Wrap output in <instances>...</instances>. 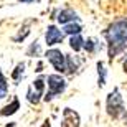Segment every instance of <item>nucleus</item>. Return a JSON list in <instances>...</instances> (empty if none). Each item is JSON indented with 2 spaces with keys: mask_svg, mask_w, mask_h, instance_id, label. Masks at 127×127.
<instances>
[{
  "mask_svg": "<svg viewBox=\"0 0 127 127\" xmlns=\"http://www.w3.org/2000/svg\"><path fill=\"white\" fill-rule=\"evenodd\" d=\"M106 41H107V55L112 61L114 58L121 55L127 48V20H119L107 27L104 32Z\"/></svg>",
  "mask_w": 127,
  "mask_h": 127,
  "instance_id": "1",
  "label": "nucleus"
},
{
  "mask_svg": "<svg viewBox=\"0 0 127 127\" xmlns=\"http://www.w3.org/2000/svg\"><path fill=\"white\" fill-rule=\"evenodd\" d=\"M106 109H107V114L111 116V117H114V119L121 117V116L126 112V109H124L122 96H121V93H119L117 88L109 93L107 101H106Z\"/></svg>",
  "mask_w": 127,
  "mask_h": 127,
  "instance_id": "2",
  "label": "nucleus"
},
{
  "mask_svg": "<svg viewBox=\"0 0 127 127\" xmlns=\"http://www.w3.org/2000/svg\"><path fill=\"white\" fill-rule=\"evenodd\" d=\"M48 93L46 96H45V101H51L53 96L60 94V93H63V91L66 89V81L63 79L60 74H50L48 76Z\"/></svg>",
  "mask_w": 127,
  "mask_h": 127,
  "instance_id": "3",
  "label": "nucleus"
},
{
  "mask_svg": "<svg viewBox=\"0 0 127 127\" xmlns=\"http://www.w3.org/2000/svg\"><path fill=\"white\" fill-rule=\"evenodd\" d=\"M46 58L48 61L55 66V69L58 73H64L66 71V55H63L60 50H48L46 51Z\"/></svg>",
  "mask_w": 127,
  "mask_h": 127,
  "instance_id": "4",
  "label": "nucleus"
},
{
  "mask_svg": "<svg viewBox=\"0 0 127 127\" xmlns=\"http://www.w3.org/2000/svg\"><path fill=\"white\" fill-rule=\"evenodd\" d=\"M33 88H35V91H33L32 88H28L27 97H28V101L32 104H38L40 99H41V96H43V88H45V81H43V78H38V79L33 81Z\"/></svg>",
  "mask_w": 127,
  "mask_h": 127,
  "instance_id": "5",
  "label": "nucleus"
},
{
  "mask_svg": "<svg viewBox=\"0 0 127 127\" xmlns=\"http://www.w3.org/2000/svg\"><path fill=\"white\" fill-rule=\"evenodd\" d=\"M61 127H79V114L73 109L66 107L63 111V121Z\"/></svg>",
  "mask_w": 127,
  "mask_h": 127,
  "instance_id": "6",
  "label": "nucleus"
},
{
  "mask_svg": "<svg viewBox=\"0 0 127 127\" xmlns=\"http://www.w3.org/2000/svg\"><path fill=\"white\" fill-rule=\"evenodd\" d=\"M63 32L58 30L55 25H50L46 28V35H45V40H46V45H56V43H61L63 41Z\"/></svg>",
  "mask_w": 127,
  "mask_h": 127,
  "instance_id": "7",
  "label": "nucleus"
},
{
  "mask_svg": "<svg viewBox=\"0 0 127 127\" xmlns=\"http://www.w3.org/2000/svg\"><path fill=\"white\" fill-rule=\"evenodd\" d=\"M56 18H58V22H60V23L68 25L69 22H73V23H74V22H78V20H79V17L76 15L74 10H71V8H64V10H61V12L58 13Z\"/></svg>",
  "mask_w": 127,
  "mask_h": 127,
  "instance_id": "8",
  "label": "nucleus"
},
{
  "mask_svg": "<svg viewBox=\"0 0 127 127\" xmlns=\"http://www.w3.org/2000/svg\"><path fill=\"white\" fill-rule=\"evenodd\" d=\"M18 109H20V101L15 97L12 102L7 104V106H5V107L0 111V114H2V116H12V114H15Z\"/></svg>",
  "mask_w": 127,
  "mask_h": 127,
  "instance_id": "9",
  "label": "nucleus"
},
{
  "mask_svg": "<svg viewBox=\"0 0 127 127\" xmlns=\"http://www.w3.org/2000/svg\"><path fill=\"white\" fill-rule=\"evenodd\" d=\"M83 45H84V40L81 38V35H74V36H71L69 40V46L74 50V51H79L81 48H83Z\"/></svg>",
  "mask_w": 127,
  "mask_h": 127,
  "instance_id": "10",
  "label": "nucleus"
},
{
  "mask_svg": "<svg viewBox=\"0 0 127 127\" xmlns=\"http://www.w3.org/2000/svg\"><path fill=\"white\" fill-rule=\"evenodd\" d=\"M81 25L79 23H68L64 27V33H68V35H73V36H74V35H79L81 33Z\"/></svg>",
  "mask_w": 127,
  "mask_h": 127,
  "instance_id": "11",
  "label": "nucleus"
},
{
  "mask_svg": "<svg viewBox=\"0 0 127 127\" xmlns=\"http://www.w3.org/2000/svg\"><path fill=\"white\" fill-rule=\"evenodd\" d=\"M97 73H99V86L106 84V74H107V69L104 68L102 61H97Z\"/></svg>",
  "mask_w": 127,
  "mask_h": 127,
  "instance_id": "12",
  "label": "nucleus"
},
{
  "mask_svg": "<svg viewBox=\"0 0 127 127\" xmlns=\"http://www.w3.org/2000/svg\"><path fill=\"white\" fill-rule=\"evenodd\" d=\"M23 69H25V64L23 63H18V64L15 66L13 73H12V79L13 81H20V78L23 76Z\"/></svg>",
  "mask_w": 127,
  "mask_h": 127,
  "instance_id": "13",
  "label": "nucleus"
},
{
  "mask_svg": "<svg viewBox=\"0 0 127 127\" xmlns=\"http://www.w3.org/2000/svg\"><path fill=\"white\" fill-rule=\"evenodd\" d=\"M7 79H5V76L2 74V69H0V99H3L5 94H7Z\"/></svg>",
  "mask_w": 127,
  "mask_h": 127,
  "instance_id": "14",
  "label": "nucleus"
},
{
  "mask_svg": "<svg viewBox=\"0 0 127 127\" xmlns=\"http://www.w3.org/2000/svg\"><path fill=\"white\" fill-rule=\"evenodd\" d=\"M83 46H84V50H88L89 53H94L97 45H96V40H93V38H88V40L84 41V45H83Z\"/></svg>",
  "mask_w": 127,
  "mask_h": 127,
  "instance_id": "15",
  "label": "nucleus"
},
{
  "mask_svg": "<svg viewBox=\"0 0 127 127\" xmlns=\"http://www.w3.org/2000/svg\"><path fill=\"white\" fill-rule=\"evenodd\" d=\"M28 33H30L28 27H23V28H20V33H18V35H17V36L13 38V40H15V41H20V40H23V38L27 36Z\"/></svg>",
  "mask_w": 127,
  "mask_h": 127,
  "instance_id": "16",
  "label": "nucleus"
},
{
  "mask_svg": "<svg viewBox=\"0 0 127 127\" xmlns=\"http://www.w3.org/2000/svg\"><path fill=\"white\" fill-rule=\"evenodd\" d=\"M33 53H35V55H40V46H38V43H33L32 46L28 48V56H33Z\"/></svg>",
  "mask_w": 127,
  "mask_h": 127,
  "instance_id": "17",
  "label": "nucleus"
},
{
  "mask_svg": "<svg viewBox=\"0 0 127 127\" xmlns=\"http://www.w3.org/2000/svg\"><path fill=\"white\" fill-rule=\"evenodd\" d=\"M22 3H30V2H40V0H18Z\"/></svg>",
  "mask_w": 127,
  "mask_h": 127,
  "instance_id": "18",
  "label": "nucleus"
},
{
  "mask_svg": "<svg viewBox=\"0 0 127 127\" xmlns=\"http://www.w3.org/2000/svg\"><path fill=\"white\" fill-rule=\"evenodd\" d=\"M5 127H15V124H13V122H8V124H7Z\"/></svg>",
  "mask_w": 127,
  "mask_h": 127,
  "instance_id": "19",
  "label": "nucleus"
},
{
  "mask_svg": "<svg viewBox=\"0 0 127 127\" xmlns=\"http://www.w3.org/2000/svg\"><path fill=\"white\" fill-rule=\"evenodd\" d=\"M124 71H126V73H127V60H126V61H124Z\"/></svg>",
  "mask_w": 127,
  "mask_h": 127,
  "instance_id": "20",
  "label": "nucleus"
},
{
  "mask_svg": "<svg viewBox=\"0 0 127 127\" xmlns=\"http://www.w3.org/2000/svg\"><path fill=\"white\" fill-rule=\"evenodd\" d=\"M43 127H50V122H48V121H46V122L43 124Z\"/></svg>",
  "mask_w": 127,
  "mask_h": 127,
  "instance_id": "21",
  "label": "nucleus"
},
{
  "mask_svg": "<svg viewBox=\"0 0 127 127\" xmlns=\"http://www.w3.org/2000/svg\"><path fill=\"white\" fill-rule=\"evenodd\" d=\"M124 119H126V122H127V112H126V114H124Z\"/></svg>",
  "mask_w": 127,
  "mask_h": 127,
  "instance_id": "22",
  "label": "nucleus"
}]
</instances>
